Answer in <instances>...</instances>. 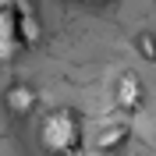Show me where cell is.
<instances>
[{"label":"cell","instance_id":"ba28073f","mask_svg":"<svg viewBox=\"0 0 156 156\" xmlns=\"http://www.w3.org/2000/svg\"><path fill=\"white\" fill-rule=\"evenodd\" d=\"M7 7H14V0H0V11H7Z\"/></svg>","mask_w":156,"mask_h":156},{"label":"cell","instance_id":"6da1fadb","mask_svg":"<svg viewBox=\"0 0 156 156\" xmlns=\"http://www.w3.org/2000/svg\"><path fill=\"white\" fill-rule=\"evenodd\" d=\"M39 146L46 156H78L85 146V128H82V117L68 107L50 110L39 124Z\"/></svg>","mask_w":156,"mask_h":156},{"label":"cell","instance_id":"7a4b0ae2","mask_svg":"<svg viewBox=\"0 0 156 156\" xmlns=\"http://www.w3.org/2000/svg\"><path fill=\"white\" fill-rule=\"evenodd\" d=\"M114 107L124 110V114L142 107V82H138L135 71H121L117 75V82H114Z\"/></svg>","mask_w":156,"mask_h":156},{"label":"cell","instance_id":"8992f818","mask_svg":"<svg viewBox=\"0 0 156 156\" xmlns=\"http://www.w3.org/2000/svg\"><path fill=\"white\" fill-rule=\"evenodd\" d=\"M4 107L14 117H29L32 110H36V89L25 85V82H14L7 92H4Z\"/></svg>","mask_w":156,"mask_h":156},{"label":"cell","instance_id":"52a82bcc","mask_svg":"<svg viewBox=\"0 0 156 156\" xmlns=\"http://www.w3.org/2000/svg\"><path fill=\"white\" fill-rule=\"evenodd\" d=\"M138 53H142L146 60H156V39L153 36H142L138 39Z\"/></svg>","mask_w":156,"mask_h":156},{"label":"cell","instance_id":"277c9868","mask_svg":"<svg viewBox=\"0 0 156 156\" xmlns=\"http://www.w3.org/2000/svg\"><path fill=\"white\" fill-rule=\"evenodd\" d=\"M14 21H18V43L21 46H36L39 39H43L36 7H32L29 0H14Z\"/></svg>","mask_w":156,"mask_h":156},{"label":"cell","instance_id":"3957f363","mask_svg":"<svg viewBox=\"0 0 156 156\" xmlns=\"http://www.w3.org/2000/svg\"><path fill=\"white\" fill-rule=\"evenodd\" d=\"M128 135H131V128L124 121H103L96 128V138H92V153L96 156H110L114 149H121L128 142Z\"/></svg>","mask_w":156,"mask_h":156},{"label":"cell","instance_id":"5b68a950","mask_svg":"<svg viewBox=\"0 0 156 156\" xmlns=\"http://www.w3.org/2000/svg\"><path fill=\"white\" fill-rule=\"evenodd\" d=\"M21 50L18 43V21H14V7L0 11V64L14 60V53Z\"/></svg>","mask_w":156,"mask_h":156},{"label":"cell","instance_id":"9c48e42d","mask_svg":"<svg viewBox=\"0 0 156 156\" xmlns=\"http://www.w3.org/2000/svg\"><path fill=\"white\" fill-rule=\"evenodd\" d=\"M85 4H110V0H85Z\"/></svg>","mask_w":156,"mask_h":156}]
</instances>
